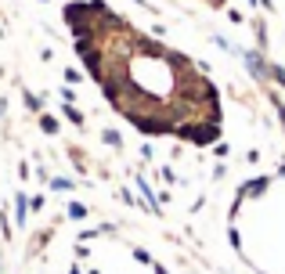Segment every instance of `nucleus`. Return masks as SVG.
I'll return each instance as SVG.
<instances>
[{
    "label": "nucleus",
    "instance_id": "1",
    "mask_svg": "<svg viewBox=\"0 0 285 274\" xmlns=\"http://www.w3.org/2000/svg\"><path fill=\"white\" fill-rule=\"evenodd\" d=\"M14 206H18V224H25V209H29V199H25V195H14Z\"/></svg>",
    "mask_w": 285,
    "mask_h": 274
},
{
    "label": "nucleus",
    "instance_id": "2",
    "mask_svg": "<svg viewBox=\"0 0 285 274\" xmlns=\"http://www.w3.org/2000/svg\"><path fill=\"white\" fill-rule=\"evenodd\" d=\"M69 217H76V220L87 217V206H83V202H72V206H69Z\"/></svg>",
    "mask_w": 285,
    "mask_h": 274
},
{
    "label": "nucleus",
    "instance_id": "3",
    "mask_svg": "<svg viewBox=\"0 0 285 274\" xmlns=\"http://www.w3.org/2000/svg\"><path fill=\"white\" fill-rule=\"evenodd\" d=\"M40 127H43V134H54V130H58V123H54L51 116H43V119H40Z\"/></svg>",
    "mask_w": 285,
    "mask_h": 274
},
{
    "label": "nucleus",
    "instance_id": "4",
    "mask_svg": "<svg viewBox=\"0 0 285 274\" xmlns=\"http://www.w3.org/2000/svg\"><path fill=\"white\" fill-rule=\"evenodd\" d=\"M105 144H123V141H119L116 130H105Z\"/></svg>",
    "mask_w": 285,
    "mask_h": 274
},
{
    "label": "nucleus",
    "instance_id": "5",
    "mask_svg": "<svg viewBox=\"0 0 285 274\" xmlns=\"http://www.w3.org/2000/svg\"><path fill=\"white\" fill-rule=\"evenodd\" d=\"M51 184H54L58 191H62V188H72V180H65V177H54V180H51Z\"/></svg>",
    "mask_w": 285,
    "mask_h": 274
},
{
    "label": "nucleus",
    "instance_id": "6",
    "mask_svg": "<svg viewBox=\"0 0 285 274\" xmlns=\"http://www.w3.org/2000/svg\"><path fill=\"white\" fill-rule=\"evenodd\" d=\"M65 116H69V119H72V123H76V127H80V123H83V116H80V112H76V109H65Z\"/></svg>",
    "mask_w": 285,
    "mask_h": 274
}]
</instances>
